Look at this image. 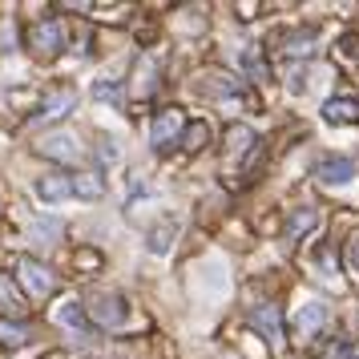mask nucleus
I'll list each match as a JSON object with an SVG mask.
<instances>
[{
	"mask_svg": "<svg viewBox=\"0 0 359 359\" xmlns=\"http://www.w3.org/2000/svg\"><path fill=\"white\" fill-rule=\"evenodd\" d=\"M182 137H186V114H182L178 105L154 114V126H149V146H154V154H165L170 146H182Z\"/></svg>",
	"mask_w": 359,
	"mask_h": 359,
	"instance_id": "1",
	"label": "nucleus"
},
{
	"mask_svg": "<svg viewBox=\"0 0 359 359\" xmlns=\"http://www.w3.org/2000/svg\"><path fill=\"white\" fill-rule=\"evenodd\" d=\"M17 278H20V287L33 294V299H45V294H53L57 291V275H53L45 262H36V259H29V255H20L17 262Z\"/></svg>",
	"mask_w": 359,
	"mask_h": 359,
	"instance_id": "2",
	"label": "nucleus"
},
{
	"mask_svg": "<svg viewBox=\"0 0 359 359\" xmlns=\"http://www.w3.org/2000/svg\"><path fill=\"white\" fill-rule=\"evenodd\" d=\"M89 319H93V323L97 327H109V331H121V327L130 323V307H126V299H121V294H93V299H89Z\"/></svg>",
	"mask_w": 359,
	"mask_h": 359,
	"instance_id": "3",
	"label": "nucleus"
},
{
	"mask_svg": "<svg viewBox=\"0 0 359 359\" xmlns=\"http://www.w3.org/2000/svg\"><path fill=\"white\" fill-rule=\"evenodd\" d=\"M36 198L41 202H65V198H77V174H61V170H49V174H41L36 178Z\"/></svg>",
	"mask_w": 359,
	"mask_h": 359,
	"instance_id": "4",
	"label": "nucleus"
},
{
	"mask_svg": "<svg viewBox=\"0 0 359 359\" xmlns=\"http://www.w3.org/2000/svg\"><path fill=\"white\" fill-rule=\"evenodd\" d=\"M294 339L299 343H307V339H315L319 331L327 327V303H319V299H307L303 307L294 311Z\"/></svg>",
	"mask_w": 359,
	"mask_h": 359,
	"instance_id": "5",
	"label": "nucleus"
},
{
	"mask_svg": "<svg viewBox=\"0 0 359 359\" xmlns=\"http://www.w3.org/2000/svg\"><path fill=\"white\" fill-rule=\"evenodd\" d=\"M246 323L259 331L262 339L271 343V347H283V315H278L275 303H262V307H250V315H246Z\"/></svg>",
	"mask_w": 359,
	"mask_h": 359,
	"instance_id": "6",
	"label": "nucleus"
},
{
	"mask_svg": "<svg viewBox=\"0 0 359 359\" xmlns=\"http://www.w3.org/2000/svg\"><path fill=\"white\" fill-rule=\"evenodd\" d=\"M73 109H77V93H73V89H69V85H61V89H53L49 97L41 101V109H36V126H41V121H61V117L65 114H73Z\"/></svg>",
	"mask_w": 359,
	"mask_h": 359,
	"instance_id": "7",
	"label": "nucleus"
},
{
	"mask_svg": "<svg viewBox=\"0 0 359 359\" xmlns=\"http://www.w3.org/2000/svg\"><path fill=\"white\" fill-rule=\"evenodd\" d=\"M29 41H33V49L41 53V57H57L61 45H65V33H61L57 20H36L33 33H29Z\"/></svg>",
	"mask_w": 359,
	"mask_h": 359,
	"instance_id": "8",
	"label": "nucleus"
},
{
	"mask_svg": "<svg viewBox=\"0 0 359 359\" xmlns=\"http://www.w3.org/2000/svg\"><path fill=\"white\" fill-rule=\"evenodd\" d=\"M355 174H359V165L351 158H323V162L315 165V178L323 182V186H347Z\"/></svg>",
	"mask_w": 359,
	"mask_h": 359,
	"instance_id": "9",
	"label": "nucleus"
},
{
	"mask_svg": "<svg viewBox=\"0 0 359 359\" xmlns=\"http://www.w3.org/2000/svg\"><path fill=\"white\" fill-rule=\"evenodd\" d=\"M198 93L210 101H230L243 93V85L234 81V77H226V73H202L198 77Z\"/></svg>",
	"mask_w": 359,
	"mask_h": 359,
	"instance_id": "10",
	"label": "nucleus"
},
{
	"mask_svg": "<svg viewBox=\"0 0 359 359\" xmlns=\"http://www.w3.org/2000/svg\"><path fill=\"white\" fill-rule=\"evenodd\" d=\"M41 154L53 158V162H77V158H81V146H77L73 133H49V137L41 142Z\"/></svg>",
	"mask_w": 359,
	"mask_h": 359,
	"instance_id": "11",
	"label": "nucleus"
},
{
	"mask_svg": "<svg viewBox=\"0 0 359 359\" xmlns=\"http://www.w3.org/2000/svg\"><path fill=\"white\" fill-rule=\"evenodd\" d=\"M315 226H319V210H315V206H299V210H291V218H287L283 238H287V243H299V238H307Z\"/></svg>",
	"mask_w": 359,
	"mask_h": 359,
	"instance_id": "12",
	"label": "nucleus"
},
{
	"mask_svg": "<svg viewBox=\"0 0 359 359\" xmlns=\"http://www.w3.org/2000/svg\"><path fill=\"white\" fill-rule=\"evenodd\" d=\"M323 121H331V126H359V101L355 97L323 101Z\"/></svg>",
	"mask_w": 359,
	"mask_h": 359,
	"instance_id": "13",
	"label": "nucleus"
},
{
	"mask_svg": "<svg viewBox=\"0 0 359 359\" xmlns=\"http://www.w3.org/2000/svg\"><path fill=\"white\" fill-rule=\"evenodd\" d=\"M255 146H259V137H255V130H250V126H230V130H226V162L246 158Z\"/></svg>",
	"mask_w": 359,
	"mask_h": 359,
	"instance_id": "14",
	"label": "nucleus"
},
{
	"mask_svg": "<svg viewBox=\"0 0 359 359\" xmlns=\"http://www.w3.org/2000/svg\"><path fill=\"white\" fill-rule=\"evenodd\" d=\"M57 323H65L69 331H81L85 339L93 335V331H89V323H85V307H81V303H73V299H69V303H61V311H57Z\"/></svg>",
	"mask_w": 359,
	"mask_h": 359,
	"instance_id": "15",
	"label": "nucleus"
},
{
	"mask_svg": "<svg viewBox=\"0 0 359 359\" xmlns=\"http://www.w3.org/2000/svg\"><path fill=\"white\" fill-rule=\"evenodd\" d=\"M174 234H178V222H162V226H154V230H149V238H146L149 255H158V259H162L165 250H170V243H174Z\"/></svg>",
	"mask_w": 359,
	"mask_h": 359,
	"instance_id": "16",
	"label": "nucleus"
},
{
	"mask_svg": "<svg viewBox=\"0 0 359 359\" xmlns=\"http://www.w3.org/2000/svg\"><path fill=\"white\" fill-rule=\"evenodd\" d=\"M202 146H210V126H206V121H194V126L186 130V137H182V149L198 154Z\"/></svg>",
	"mask_w": 359,
	"mask_h": 359,
	"instance_id": "17",
	"label": "nucleus"
},
{
	"mask_svg": "<svg viewBox=\"0 0 359 359\" xmlns=\"http://www.w3.org/2000/svg\"><path fill=\"white\" fill-rule=\"evenodd\" d=\"M101 194H105V182H101L97 174H77V198H85V202H97Z\"/></svg>",
	"mask_w": 359,
	"mask_h": 359,
	"instance_id": "18",
	"label": "nucleus"
},
{
	"mask_svg": "<svg viewBox=\"0 0 359 359\" xmlns=\"http://www.w3.org/2000/svg\"><path fill=\"white\" fill-rule=\"evenodd\" d=\"M20 307H25V303H20V294L13 291V278H8L4 271H0V311H8V315H17Z\"/></svg>",
	"mask_w": 359,
	"mask_h": 359,
	"instance_id": "19",
	"label": "nucleus"
},
{
	"mask_svg": "<svg viewBox=\"0 0 359 359\" xmlns=\"http://www.w3.org/2000/svg\"><path fill=\"white\" fill-rule=\"evenodd\" d=\"M311 45H315V29H307V33H291L287 36V57H307L311 53Z\"/></svg>",
	"mask_w": 359,
	"mask_h": 359,
	"instance_id": "20",
	"label": "nucleus"
},
{
	"mask_svg": "<svg viewBox=\"0 0 359 359\" xmlns=\"http://www.w3.org/2000/svg\"><path fill=\"white\" fill-rule=\"evenodd\" d=\"M0 343H8V347H20V343H29V327L0 319Z\"/></svg>",
	"mask_w": 359,
	"mask_h": 359,
	"instance_id": "21",
	"label": "nucleus"
},
{
	"mask_svg": "<svg viewBox=\"0 0 359 359\" xmlns=\"http://www.w3.org/2000/svg\"><path fill=\"white\" fill-rule=\"evenodd\" d=\"M93 97L97 101H117L121 97V81H117V77H101V81H93Z\"/></svg>",
	"mask_w": 359,
	"mask_h": 359,
	"instance_id": "22",
	"label": "nucleus"
},
{
	"mask_svg": "<svg viewBox=\"0 0 359 359\" xmlns=\"http://www.w3.org/2000/svg\"><path fill=\"white\" fill-rule=\"evenodd\" d=\"M97 162L101 165H117V162H121V149H117L114 137H101V142H97Z\"/></svg>",
	"mask_w": 359,
	"mask_h": 359,
	"instance_id": "23",
	"label": "nucleus"
},
{
	"mask_svg": "<svg viewBox=\"0 0 359 359\" xmlns=\"http://www.w3.org/2000/svg\"><path fill=\"white\" fill-rule=\"evenodd\" d=\"M57 218H49V222H33V226H29V238H33L36 246H45V238H53V234H57Z\"/></svg>",
	"mask_w": 359,
	"mask_h": 359,
	"instance_id": "24",
	"label": "nucleus"
},
{
	"mask_svg": "<svg viewBox=\"0 0 359 359\" xmlns=\"http://www.w3.org/2000/svg\"><path fill=\"white\" fill-rule=\"evenodd\" d=\"M243 69L250 73V77H259V81H266V65L259 61V49H246V53H243Z\"/></svg>",
	"mask_w": 359,
	"mask_h": 359,
	"instance_id": "25",
	"label": "nucleus"
},
{
	"mask_svg": "<svg viewBox=\"0 0 359 359\" xmlns=\"http://www.w3.org/2000/svg\"><path fill=\"white\" fill-rule=\"evenodd\" d=\"M347 262H351V271L359 275V234L351 238V243H347Z\"/></svg>",
	"mask_w": 359,
	"mask_h": 359,
	"instance_id": "26",
	"label": "nucleus"
},
{
	"mask_svg": "<svg viewBox=\"0 0 359 359\" xmlns=\"http://www.w3.org/2000/svg\"><path fill=\"white\" fill-rule=\"evenodd\" d=\"M343 53L347 57H359V36H343Z\"/></svg>",
	"mask_w": 359,
	"mask_h": 359,
	"instance_id": "27",
	"label": "nucleus"
}]
</instances>
